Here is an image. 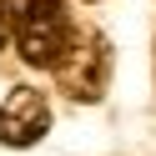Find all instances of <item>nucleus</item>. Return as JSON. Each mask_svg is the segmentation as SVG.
I'll return each instance as SVG.
<instances>
[{"label": "nucleus", "mask_w": 156, "mask_h": 156, "mask_svg": "<svg viewBox=\"0 0 156 156\" xmlns=\"http://www.w3.org/2000/svg\"><path fill=\"white\" fill-rule=\"evenodd\" d=\"M76 30L81 25L71 20L66 0H10V45L30 71H55Z\"/></svg>", "instance_id": "f257e3e1"}, {"label": "nucleus", "mask_w": 156, "mask_h": 156, "mask_svg": "<svg viewBox=\"0 0 156 156\" xmlns=\"http://www.w3.org/2000/svg\"><path fill=\"white\" fill-rule=\"evenodd\" d=\"M111 66H116V51H111V41H106L96 25H81L76 30V41H71V51L61 55V66H55V86H61L71 101H101L106 96V81H111Z\"/></svg>", "instance_id": "f03ea898"}, {"label": "nucleus", "mask_w": 156, "mask_h": 156, "mask_svg": "<svg viewBox=\"0 0 156 156\" xmlns=\"http://www.w3.org/2000/svg\"><path fill=\"white\" fill-rule=\"evenodd\" d=\"M51 131V101L35 86H15L0 101V146H35Z\"/></svg>", "instance_id": "7ed1b4c3"}, {"label": "nucleus", "mask_w": 156, "mask_h": 156, "mask_svg": "<svg viewBox=\"0 0 156 156\" xmlns=\"http://www.w3.org/2000/svg\"><path fill=\"white\" fill-rule=\"evenodd\" d=\"M10 45V0H0V51Z\"/></svg>", "instance_id": "20e7f679"}]
</instances>
